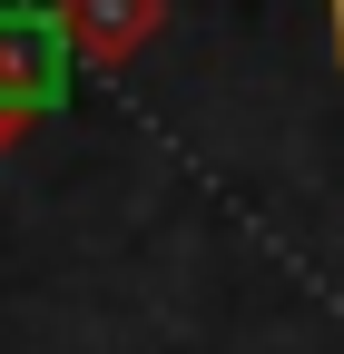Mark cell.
<instances>
[{
	"instance_id": "1",
	"label": "cell",
	"mask_w": 344,
	"mask_h": 354,
	"mask_svg": "<svg viewBox=\"0 0 344 354\" xmlns=\"http://www.w3.org/2000/svg\"><path fill=\"white\" fill-rule=\"evenodd\" d=\"M69 69H79V50H69L59 10H39V0H0V148L30 138L39 118H59Z\"/></svg>"
},
{
	"instance_id": "3",
	"label": "cell",
	"mask_w": 344,
	"mask_h": 354,
	"mask_svg": "<svg viewBox=\"0 0 344 354\" xmlns=\"http://www.w3.org/2000/svg\"><path fill=\"white\" fill-rule=\"evenodd\" d=\"M325 20H334V59H344V0H325Z\"/></svg>"
},
{
	"instance_id": "2",
	"label": "cell",
	"mask_w": 344,
	"mask_h": 354,
	"mask_svg": "<svg viewBox=\"0 0 344 354\" xmlns=\"http://www.w3.org/2000/svg\"><path fill=\"white\" fill-rule=\"evenodd\" d=\"M50 10L69 30L79 69H128L138 50H157V30H167V0H50Z\"/></svg>"
}]
</instances>
